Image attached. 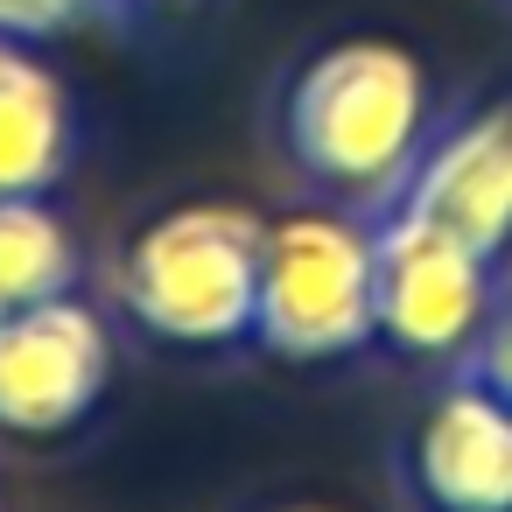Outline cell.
<instances>
[{
    "label": "cell",
    "instance_id": "obj_8",
    "mask_svg": "<svg viewBox=\"0 0 512 512\" xmlns=\"http://www.w3.org/2000/svg\"><path fill=\"white\" fill-rule=\"evenodd\" d=\"M78 162V106L36 43L0 36V197H50Z\"/></svg>",
    "mask_w": 512,
    "mask_h": 512
},
{
    "label": "cell",
    "instance_id": "obj_10",
    "mask_svg": "<svg viewBox=\"0 0 512 512\" xmlns=\"http://www.w3.org/2000/svg\"><path fill=\"white\" fill-rule=\"evenodd\" d=\"M449 365H456V372H470L477 386H491V393L512 407V288H498L491 316L477 323V337H470Z\"/></svg>",
    "mask_w": 512,
    "mask_h": 512
},
{
    "label": "cell",
    "instance_id": "obj_9",
    "mask_svg": "<svg viewBox=\"0 0 512 512\" xmlns=\"http://www.w3.org/2000/svg\"><path fill=\"white\" fill-rule=\"evenodd\" d=\"M85 253L50 197H0V316H22L36 302L78 295Z\"/></svg>",
    "mask_w": 512,
    "mask_h": 512
},
{
    "label": "cell",
    "instance_id": "obj_1",
    "mask_svg": "<svg viewBox=\"0 0 512 512\" xmlns=\"http://www.w3.org/2000/svg\"><path fill=\"white\" fill-rule=\"evenodd\" d=\"M428 127H435L428 71L407 43L386 36H344L302 57L274 113L288 169L316 197H337L344 211H372L407 176Z\"/></svg>",
    "mask_w": 512,
    "mask_h": 512
},
{
    "label": "cell",
    "instance_id": "obj_5",
    "mask_svg": "<svg viewBox=\"0 0 512 512\" xmlns=\"http://www.w3.org/2000/svg\"><path fill=\"white\" fill-rule=\"evenodd\" d=\"M113 386V330L92 302L57 295L0 316V435L57 442L99 414Z\"/></svg>",
    "mask_w": 512,
    "mask_h": 512
},
{
    "label": "cell",
    "instance_id": "obj_13",
    "mask_svg": "<svg viewBox=\"0 0 512 512\" xmlns=\"http://www.w3.org/2000/svg\"><path fill=\"white\" fill-rule=\"evenodd\" d=\"M288 512H323V505H288Z\"/></svg>",
    "mask_w": 512,
    "mask_h": 512
},
{
    "label": "cell",
    "instance_id": "obj_11",
    "mask_svg": "<svg viewBox=\"0 0 512 512\" xmlns=\"http://www.w3.org/2000/svg\"><path fill=\"white\" fill-rule=\"evenodd\" d=\"M92 15H113V0H0V36L8 43H57L85 29Z\"/></svg>",
    "mask_w": 512,
    "mask_h": 512
},
{
    "label": "cell",
    "instance_id": "obj_7",
    "mask_svg": "<svg viewBox=\"0 0 512 512\" xmlns=\"http://www.w3.org/2000/svg\"><path fill=\"white\" fill-rule=\"evenodd\" d=\"M379 204H407L414 218L505 260L512 253V99L435 120L407 176Z\"/></svg>",
    "mask_w": 512,
    "mask_h": 512
},
{
    "label": "cell",
    "instance_id": "obj_2",
    "mask_svg": "<svg viewBox=\"0 0 512 512\" xmlns=\"http://www.w3.org/2000/svg\"><path fill=\"white\" fill-rule=\"evenodd\" d=\"M267 218L225 197H190L155 211L120 253V309L141 337L176 351L253 344Z\"/></svg>",
    "mask_w": 512,
    "mask_h": 512
},
{
    "label": "cell",
    "instance_id": "obj_4",
    "mask_svg": "<svg viewBox=\"0 0 512 512\" xmlns=\"http://www.w3.org/2000/svg\"><path fill=\"white\" fill-rule=\"evenodd\" d=\"M372 323L400 358H456L505 288V260L463 246L456 232L414 218L407 204H372Z\"/></svg>",
    "mask_w": 512,
    "mask_h": 512
},
{
    "label": "cell",
    "instance_id": "obj_3",
    "mask_svg": "<svg viewBox=\"0 0 512 512\" xmlns=\"http://www.w3.org/2000/svg\"><path fill=\"white\" fill-rule=\"evenodd\" d=\"M253 344L288 365H330L379 344L365 211H302L267 225Z\"/></svg>",
    "mask_w": 512,
    "mask_h": 512
},
{
    "label": "cell",
    "instance_id": "obj_6",
    "mask_svg": "<svg viewBox=\"0 0 512 512\" xmlns=\"http://www.w3.org/2000/svg\"><path fill=\"white\" fill-rule=\"evenodd\" d=\"M393 484L407 512H512V407L449 365L393 449Z\"/></svg>",
    "mask_w": 512,
    "mask_h": 512
},
{
    "label": "cell",
    "instance_id": "obj_12",
    "mask_svg": "<svg viewBox=\"0 0 512 512\" xmlns=\"http://www.w3.org/2000/svg\"><path fill=\"white\" fill-rule=\"evenodd\" d=\"M183 8H197V0H113V22H162Z\"/></svg>",
    "mask_w": 512,
    "mask_h": 512
}]
</instances>
